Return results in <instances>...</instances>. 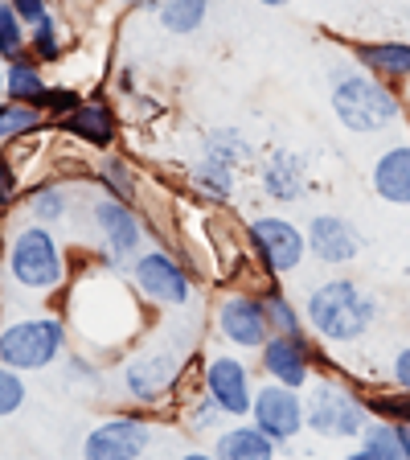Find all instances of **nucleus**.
I'll use <instances>...</instances> for the list:
<instances>
[{"instance_id": "f257e3e1", "label": "nucleus", "mask_w": 410, "mask_h": 460, "mask_svg": "<svg viewBox=\"0 0 410 460\" xmlns=\"http://www.w3.org/2000/svg\"><path fill=\"white\" fill-rule=\"evenodd\" d=\"M304 321L320 341L353 345V341H362V337L373 329V321H378V300H373L362 284L336 276V279H325V284H316L312 292H308Z\"/></svg>"}, {"instance_id": "f03ea898", "label": "nucleus", "mask_w": 410, "mask_h": 460, "mask_svg": "<svg viewBox=\"0 0 410 460\" xmlns=\"http://www.w3.org/2000/svg\"><path fill=\"white\" fill-rule=\"evenodd\" d=\"M328 103H333V115L341 119V128H349L357 136H378L402 119V95L394 91V83H386V78L370 75L362 66L341 70L333 78Z\"/></svg>"}, {"instance_id": "7ed1b4c3", "label": "nucleus", "mask_w": 410, "mask_h": 460, "mask_svg": "<svg viewBox=\"0 0 410 460\" xmlns=\"http://www.w3.org/2000/svg\"><path fill=\"white\" fill-rule=\"evenodd\" d=\"M4 271L25 292H54L66 284V255H62L54 230L41 222L13 230L9 247H4Z\"/></svg>"}, {"instance_id": "20e7f679", "label": "nucleus", "mask_w": 410, "mask_h": 460, "mask_svg": "<svg viewBox=\"0 0 410 460\" xmlns=\"http://www.w3.org/2000/svg\"><path fill=\"white\" fill-rule=\"evenodd\" d=\"M66 349V321L54 313L41 316H17L9 325H0V366L21 374L46 370Z\"/></svg>"}, {"instance_id": "39448f33", "label": "nucleus", "mask_w": 410, "mask_h": 460, "mask_svg": "<svg viewBox=\"0 0 410 460\" xmlns=\"http://www.w3.org/2000/svg\"><path fill=\"white\" fill-rule=\"evenodd\" d=\"M185 362H181V349L172 341H153L127 354L124 370H119V383H124V394L140 407H156L164 402L172 391H177V378H181Z\"/></svg>"}, {"instance_id": "423d86ee", "label": "nucleus", "mask_w": 410, "mask_h": 460, "mask_svg": "<svg viewBox=\"0 0 410 460\" xmlns=\"http://www.w3.org/2000/svg\"><path fill=\"white\" fill-rule=\"evenodd\" d=\"M304 415H308V428L325 440H362L365 428H370V407L365 399H357L349 386L341 383H316L312 394L304 402Z\"/></svg>"}, {"instance_id": "0eeeda50", "label": "nucleus", "mask_w": 410, "mask_h": 460, "mask_svg": "<svg viewBox=\"0 0 410 460\" xmlns=\"http://www.w3.org/2000/svg\"><path fill=\"white\" fill-rule=\"evenodd\" d=\"M247 243H250L255 263L267 271V276H292V271L304 263V255H308V234L296 226V222L279 218V214L250 218Z\"/></svg>"}, {"instance_id": "6e6552de", "label": "nucleus", "mask_w": 410, "mask_h": 460, "mask_svg": "<svg viewBox=\"0 0 410 460\" xmlns=\"http://www.w3.org/2000/svg\"><path fill=\"white\" fill-rule=\"evenodd\" d=\"M91 226H95L111 268H124L144 251V222L124 198L103 193V198L91 201Z\"/></svg>"}, {"instance_id": "1a4fd4ad", "label": "nucleus", "mask_w": 410, "mask_h": 460, "mask_svg": "<svg viewBox=\"0 0 410 460\" xmlns=\"http://www.w3.org/2000/svg\"><path fill=\"white\" fill-rule=\"evenodd\" d=\"M132 279L140 288L144 300L153 305H164V308H185L193 296V284H189V271L181 268V259L172 255L164 247H153V251H140L132 259Z\"/></svg>"}, {"instance_id": "9d476101", "label": "nucleus", "mask_w": 410, "mask_h": 460, "mask_svg": "<svg viewBox=\"0 0 410 460\" xmlns=\"http://www.w3.org/2000/svg\"><path fill=\"white\" fill-rule=\"evenodd\" d=\"M153 444V423L140 415H111L83 440V460H140Z\"/></svg>"}, {"instance_id": "9b49d317", "label": "nucleus", "mask_w": 410, "mask_h": 460, "mask_svg": "<svg viewBox=\"0 0 410 460\" xmlns=\"http://www.w3.org/2000/svg\"><path fill=\"white\" fill-rule=\"evenodd\" d=\"M214 325L234 349H263L271 337V321L263 300L250 292H226L214 308Z\"/></svg>"}, {"instance_id": "f8f14e48", "label": "nucleus", "mask_w": 410, "mask_h": 460, "mask_svg": "<svg viewBox=\"0 0 410 460\" xmlns=\"http://www.w3.org/2000/svg\"><path fill=\"white\" fill-rule=\"evenodd\" d=\"M250 420L255 428H263L275 444L296 440L300 431L308 428V415H304V399H300L292 386L284 383H263L255 391V402H250Z\"/></svg>"}, {"instance_id": "ddd939ff", "label": "nucleus", "mask_w": 410, "mask_h": 460, "mask_svg": "<svg viewBox=\"0 0 410 460\" xmlns=\"http://www.w3.org/2000/svg\"><path fill=\"white\" fill-rule=\"evenodd\" d=\"M205 394L218 402L230 420H242L250 415V402H255V386H250V370L247 362H239L234 354H218L205 362Z\"/></svg>"}, {"instance_id": "4468645a", "label": "nucleus", "mask_w": 410, "mask_h": 460, "mask_svg": "<svg viewBox=\"0 0 410 460\" xmlns=\"http://www.w3.org/2000/svg\"><path fill=\"white\" fill-rule=\"evenodd\" d=\"M263 354V374L271 383H284L292 391L308 386L312 378V345H308L304 333H275L267 337V345L258 349Z\"/></svg>"}, {"instance_id": "2eb2a0df", "label": "nucleus", "mask_w": 410, "mask_h": 460, "mask_svg": "<svg viewBox=\"0 0 410 460\" xmlns=\"http://www.w3.org/2000/svg\"><path fill=\"white\" fill-rule=\"evenodd\" d=\"M308 251H312L320 263H333V268H345L362 255V230L353 226L341 214H316L308 222Z\"/></svg>"}, {"instance_id": "dca6fc26", "label": "nucleus", "mask_w": 410, "mask_h": 460, "mask_svg": "<svg viewBox=\"0 0 410 460\" xmlns=\"http://www.w3.org/2000/svg\"><path fill=\"white\" fill-rule=\"evenodd\" d=\"M373 193L390 206H410V144H390L370 169Z\"/></svg>"}, {"instance_id": "f3484780", "label": "nucleus", "mask_w": 410, "mask_h": 460, "mask_svg": "<svg viewBox=\"0 0 410 460\" xmlns=\"http://www.w3.org/2000/svg\"><path fill=\"white\" fill-rule=\"evenodd\" d=\"M57 128H62L66 136H74V140L91 144V148H111L115 132H119L115 111L107 103H78L70 115H62V119H57Z\"/></svg>"}, {"instance_id": "a211bd4d", "label": "nucleus", "mask_w": 410, "mask_h": 460, "mask_svg": "<svg viewBox=\"0 0 410 460\" xmlns=\"http://www.w3.org/2000/svg\"><path fill=\"white\" fill-rule=\"evenodd\" d=\"M258 181H263V193L275 201H300L308 190V172L304 161L296 153H271L267 161L258 164Z\"/></svg>"}, {"instance_id": "6ab92c4d", "label": "nucleus", "mask_w": 410, "mask_h": 460, "mask_svg": "<svg viewBox=\"0 0 410 460\" xmlns=\"http://www.w3.org/2000/svg\"><path fill=\"white\" fill-rule=\"evenodd\" d=\"M353 58L386 83H410V41H357Z\"/></svg>"}, {"instance_id": "aec40b11", "label": "nucleus", "mask_w": 410, "mask_h": 460, "mask_svg": "<svg viewBox=\"0 0 410 460\" xmlns=\"http://www.w3.org/2000/svg\"><path fill=\"white\" fill-rule=\"evenodd\" d=\"M214 456L218 460H275V440L255 423H239L226 428L214 440Z\"/></svg>"}, {"instance_id": "412c9836", "label": "nucleus", "mask_w": 410, "mask_h": 460, "mask_svg": "<svg viewBox=\"0 0 410 460\" xmlns=\"http://www.w3.org/2000/svg\"><path fill=\"white\" fill-rule=\"evenodd\" d=\"M46 95V78H41V66L38 58H17V62H9L4 66V99L9 103H29L38 107V99Z\"/></svg>"}, {"instance_id": "4be33fe9", "label": "nucleus", "mask_w": 410, "mask_h": 460, "mask_svg": "<svg viewBox=\"0 0 410 460\" xmlns=\"http://www.w3.org/2000/svg\"><path fill=\"white\" fill-rule=\"evenodd\" d=\"M156 17H161L164 33L189 38L210 17V0H156Z\"/></svg>"}, {"instance_id": "5701e85b", "label": "nucleus", "mask_w": 410, "mask_h": 460, "mask_svg": "<svg viewBox=\"0 0 410 460\" xmlns=\"http://www.w3.org/2000/svg\"><path fill=\"white\" fill-rule=\"evenodd\" d=\"M362 444L373 452L378 460H410V428L390 420H370Z\"/></svg>"}, {"instance_id": "b1692460", "label": "nucleus", "mask_w": 410, "mask_h": 460, "mask_svg": "<svg viewBox=\"0 0 410 460\" xmlns=\"http://www.w3.org/2000/svg\"><path fill=\"white\" fill-rule=\"evenodd\" d=\"M189 177H193L201 198H210V201H226L230 193H234V164H222L205 153H201V161L193 164Z\"/></svg>"}, {"instance_id": "393cba45", "label": "nucleus", "mask_w": 410, "mask_h": 460, "mask_svg": "<svg viewBox=\"0 0 410 460\" xmlns=\"http://www.w3.org/2000/svg\"><path fill=\"white\" fill-rule=\"evenodd\" d=\"M25 210H29V218H33V222H41V226H54V222L66 218L70 193L62 190V185H38V190L29 193Z\"/></svg>"}, {"instance_id": "a878e982", "label": "nucleus", "mask_w": 410, "mask_h": 460, "mask_svg": "<svg viewBox=\"0 0 410 460\" xmlns=\"http://www.w3.org/2000/svg\"><path fill=\"white\" fill-rule=\"evenodd\" d=\"M29 49V25L17 17L9 0L0 4V62H17Z\"/></svg>"}, {"instance_id": "bb28decb", "label": "nucleus", "mask_w": 410, "mask_h": 460, "mask_svg": "<svg viewBox=\"0 0 410 460\" xmlns=\"http://www.w3.org/2000/svg\"><path fill=\"white\" fill-rule=\"evenodd\" d=\"M41 128V111L29 103H0V140H21V136H33Z\"/></svg>"}, {"instance_id": "cd10ccee", "label": "nucleus", "mask_w": 410, "mask_h": 460, "mask_svg": "<svg viewBox=\"0 0 410 460\" xmlns=\"http://www.w3.org/2000/svg\"><path fill=\"white\" fill-rule=\"evenodd\" d=\"M263 308H267L271 333H304V316L296 313V305H292L279 288H267V292H263Z\"/></svg>"}, {"instance_id": "c85d7f7f", "label": "nucleus", "mask_w": 410, "mask_h": 460, "mask_svg": "<svg viewBox=\"0 0 410 460\" xmlns=\"http://www.w3.org/2000/svg\"><path fill=\"white\" fill-rule=\"evenodd\" d=\"M365 407H370L373 420H390L410 428V391H378L365 394Z\"/></svg>"}, {"instance_id": "c756f323", "label": "nucleus", "mask_w": 410, "mask_h": 460, "mask_svg": "<svg viewBox=\"0 0 410 460\" xmlns=\"http://www.w3.org/2000/svg\"><path fill=\"white\" fill-rule=\"evenodd\" d=\"M29 49H33L38 62H57L62 58V29H57L54 17L38 21V25L29 29Z\"/></svg>"}, {"instance_id": "7c9ffc66", "label": "nucleus", "mask_w": 410, "mask_h": 460, "mask_svg": "<svg viewBox=\"0 0 410 460\" xmlns=\"http://www.w3.org/2000/svg\"><path fill=\"white\" fill-rule=\"evenodd\" d=\"M95 172H99V181H103V190L111 193V198H127V193H132V185H135L132 164L119 161V156H107V161H99Z\"/></svg>"}, {"instance_id": "2f4dec72", "label": "nucleus", "mask_w": 410, "mask_h": 460, "mask_svg": "<svg viewBox=\"0 0 410 460\" xmlns=\"http://www.w3.org/2000/svg\"><path fill=\"white\" fill-rule=\"evenodd\" d=\"M222 407L210 399V394H197V399L189 402V411H185V423H189V431H210L222 423Z\"/></svg>"}, {"instance_id": "473e14b6", "label": "nucleus", "mask_w": 410, "mask_h": 460, "mask_svg": "<svg viewBox=\"0 0 410 460\" xmlns=\"http://www.w3.org/2000/svg\"><path fill=\"white\" fill-rule=\"evenodd\" d=\"M21 402H25V378H21V370L0 366V420L17 411Z\"/></svg>"}, {"instance_id": "72a5a7b5", "label": "nucleus", "mask_w": 410, "mask_h": 460, "mask_svg": "<svg viewBox=\"0 0 410 460\" xmlns=\"http://www.w3.org/2000/svg\"><path fill=\"white\" fill-rule=\"evenodd\" d=\"M78 103H83V95H78L74 86H46V95L38 99V111L57 115V119H62V115H70Z\"/></svg>"}, {"instance_id": "f704fd0d", "label": "nucleus", "mask_w": 410, "mask_h": 460, "mask_svg": "<svg viewBox=\"0 0 410 460\" xmlns=\"http://www.w3.org/2000/svg\"><path fill=\"white\" fill-rule=\"evenodd\" d=\"M13 9H17V17L25 21L29 29L38 25V21H46L49 17V0H9Z\"/></svg>"}, {"instance_id": "c9c22d12", "label": "nucleus", "mask_w": 410, "mask_h": 460, "mask_svg": "<svg viewBox=\"0 0 410 460\" xmlns=\"http://www.w3.org/2000/svg\"><path fill=\"white\" fill-rule=\"evenodd\" d=\"M390 383L398 386V391H410V345H402L398 354H394V362H390Z\"/></svg>"}, {"instance_id": "e433bc0d", "label": "nucleus", "mask_w": 410, "mask_h": 460, "mask_svg": "<svg viewBox=\"0 0 410 460\" xmlns=\"http://www.w3.org/2000/svg\"><path fill=\"white\" fill-rule=\"evenodd\" d=\"M13 198H17V172L9 156H0V206H9Z\"/></svg>"}, {"instance_id": "4c0bfd02", "label": "nucleus", "mask_w": 410, "mask_h": 460, "mask_svg": "<svg viewBox=\"0 0 410 460\" xmlns=\"http://www.w3.org/2000/svg\"><path fill=\"white\" fill-rule=\"evenodd\" d=\"M341 460H378V456H373V452L362 444V448H357V452H349V456H341Z\"/></svg>"}, {"instance_id": "58836bf2", "label": "nucleus", "mask_w": 410, "mask_h": 460, "mask_svg": "<svg viewBox=\"0 0 410 460\" xmlns=\"http://www.w3.org/2000/svg\"><path fill=\"white\" fill-rule=\"evenodd\" d=\"M181 460H218V456H214V452H185Z\"/></svg>"}, {"instance_id": "ea45409f", "label": "nucleus", "mask_w": 410, "mask_h": 460, "mask_svg": "<svg viewBox=\"0 0 410 460\" xmlns=\"http://www.w3.org/2000/svg\"><path fill=\"white\" fill-rule=\"evenodd\" d=\"M263 4H271V9H279V4H292V0H263Z\"/></svg>"}, {"instance_id": "a19ab883", "label": "nucleus", "mask_w": 410, "mask_h": 460, "mask_svg": "<svg viewBox=\"0 0 410 460\" xmlns=\"http://www.w3.org/2000/svg\"><path fill=\"white\" fill-rule=\"evenodd\" d=\"M0 103H4V70H0Z\"/></svg>"}, {"instance_id": "79ce46f5", "label": "nucleus", "mask_w": 410, "mask_h": 460, "mask_svg": "<svg viewBox=\"0 0 410 460\" xmlns=\"http://www.w3.org/2000/svg\"><path fill=\"white\" fill-rule=\"evenodd\" d=\"M0 308H4V288H0Z\"/></svg>"}, {"instance_id": "37998d69", "label": "nucleus", "mask_w": 410, "mask_h": 460, "mask_svg": "<svg viewBox=\"0 0 410 460\" xmlns=\"http://www.w3.org/2000/svg\"><path fill=\"white\" fill-rule=\"evenodd\" d=\"M0 4H4V0H0Z\"/></svg>"}]
</instances>
